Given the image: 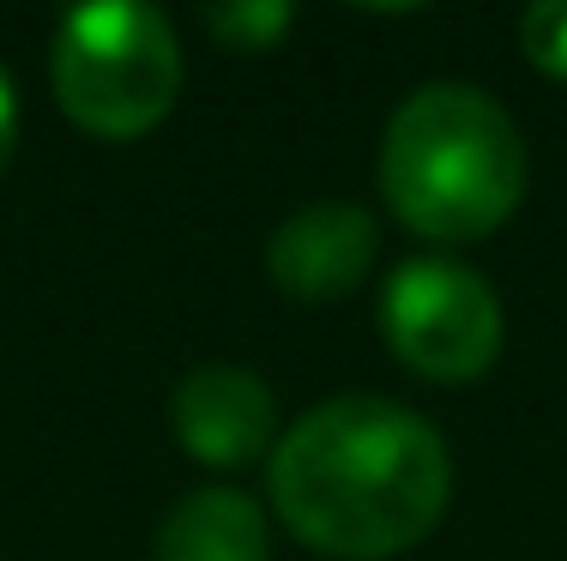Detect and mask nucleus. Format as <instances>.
Masks as SVG:
<instances>
[{"instance_id":"1","label":"nucleus","mask_w":567,"mask_h":561,"mask_svg":"<svg viewBox=\"0 0 567 561\" xmlns=\"http://www.w3.org/2000/svg\"><path fill=\"white\" fill-rule=\"evenodd\" d=\"M266 484L296 543L339 561H386L441 526L453 459L435 423L411 405L344 393L278 435Z\"/></svg>"},{"instance_id":"2","label":"nucleus","mask_w":567,"mask_h":561,"mask_svg":"<svg viewBox=\"0 0 567 561\" xmlns=\"http://www.w3.org/2000/svg\"><path fill=\"white\" fill-rule=\"evenodd\" d=\"M381 194L423 242H477L502 230L525 199V133L477 85H423L381 133Z\"/></svg>"},{"instance_id":"3","label":"nucleus","mask_w":567,"mask_h":561,"mask_svg":"<svg viewBox=\"0 0 567 561\" xmlns=\"http://www.w3.org/2000/svg\"><path fill=\"white\" fill-rule=\"evenodd\" d=\"M182 43L175 24L145 0H91L73 7L49 49V85L66 122L97 139H140L182 97Z\"/></svg>"},{"instance_id":"4","label":"nucleus","mask_w":567,"mask_h":561,"mask_svg":"<svg viewBox=\"0 0 567 561\" xmlns=\"http://www.w3.org/2000/svg\"><path fill=\"white\" fill-rule=\"evenodd\" d=\"M381 332L411 374L465 386L495 368L507 320L483 272L441 253H416L381 290Z\"/></svg>"},{"instance_id":"5","label":"nucleus","mask_w":567,"mask_h":561,"mask_svg":"<svg viewBox=\"0 0 567 561\" xmlns=\"http://www.w3.org/2000/svg\"><path fill=\"white\" fill-rule=\"evenodd\" d=\"M169 429L199 465L236 471L278 447V398L241 363H199L169 393Z\"/></svg>"},{"instance_id":"6","label":"nucleus","mask_w":567,"mask_h":561,"mask_svg":"<svg viewBox=\"0 0 567 561\" xmlns=\"http://www.w3.org/2000/svg\"><path fill=\"white\" fill-rule=\"evenodd\" d=\"M381 230L350 199H320L302 206L272 230L266 242V272L290 302H339L374 272Z\"/></svg>"},{"instance_id":"7","label":"nucleus","mask_w":567,"mask_h":561,"mask_svg":"<svg viewBox=\"0 0 567 561\" xmlns=\"http://www.w3.org/2000/svg\"><path fill=\"white\" fill-rule=\"evenodd\" d=\"M152 561H272V526L241 489H187L157 526Z\"/></svg>"},{"instance_id":"8","label":"nucleus","mask_w":567,"mask_h":561,"mask_svg":"<svg viewBox=\"0 0 567 561\" xmlns=\"http://www.w3.org/2000/svg\"><path fill=\"white\" fill-rule=\"evenodd\" d=\"M206 24H212V37H218L224 49L260 55V49H272L296 24V7H284V0H236V7H212Z\"/></svg>"},{"instance_id":"9","label":"nucleus","mask_w":567,"mask_h":561,"mask_svg":"<svg viewBox=\"0 0 567 561\" xmlns=\"http://www.w3.org/2000/svg\"><path fill=\"white\" fill-rule=\"evenodd\" d=\"M519 49L537 73L567 79V0H537L519 19Z\"/></svg>"},{"instance_id":"10","label":"nucleus","mask_w":567,"mask_h":561,"mask_svg":"<svg viewBox=\"0 0 567 561\" xmlns=\"http://www.w3.org/2000/svg\"><path fill=\"white\" fill-rule=\"evenodd\" d=\"M12 152H19V91H12L7 66H0V176L12 169Z\"/></svg>"}]
</instances>
